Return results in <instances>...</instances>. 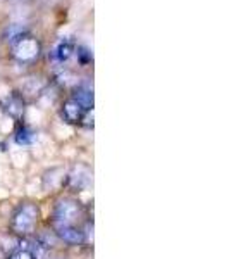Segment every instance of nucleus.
Masks as SVG:
<instances>
[{
    "label": "nucleus",
    "mask_w": 229,
    "mask_h": 259,
    "mask_svg": "<svg viewBox=\"0 0 229 259\" xmlns=\"http://www.w3.org/2000/svg\"><path fill=\"white\" fill-rule=\"evenodd\" d=\"M38 206L33 202H26L21 204V206L16 209V212L12 214L11 220V228L14 233L18 235H26L30 233L36 225V220H38Z\"/></svg>",
    "instance_id": "nucleus-1"
},
{
    "label": "nucleus",
    "mask_w": 229,
    "mask_h": 259,
    "mask_svg": "<svg viewBox=\"0 0 229 259\" xmlns=\"http://www.w3.org/2000/svg\"><path fill=\"white\" fill-rule=\"evenodd\" d=\"M78 218H80V206L74 200H61L53 209L55 225H74Z\"/></svg>",
    "instance_id": "nucleus-2"
},
{
    "label": "nucleus",
    "mask_w": 229,
    "mask_h": 259,
    "mask_svg": "<svg viewBox=\"0 0 229 259\" xmlns=\"http://www.w3.org/2000/svg\"><path fill=\"white\" fill-rule=\"evenodd\" d=\"M55 233L62 242L69 245H80L85 242V233L74 225H57Z\"/></svg>",
    "instance_id": "nucleus-3"
},
{
    "label": "nucleus",
    "mask_w": 229,
    "mask_h": 259,
    "mask_svg": "<svg viewBox=\"0 0 229 259\" xmlns=\"http://www.w3.org/2000/svg\"><path fill=\"white\" fill-rule=\"evenodd\" d=\"M40 52V45L36 40L33 38H23L21 41L14 45V54L19 61H31L38 56Z\"/></svg>",
    "instance_id": "nucleus-4"
},
{
    "label": "nucleus",
    "mask_w": 229,
    "mask_h": 259,
    "mask_svg": "<svg viewBox=\"0 0 229 259\" xmlns=\"http://www.w3.org/2000/svg\"><path fill=\"white\" fill-rule=\"evenodd\" d=\"M85 112L86 111L73 99H69L68 102H64V106H62V116H64V119L68 121V123H80L83 119V116H85Z\"/></svg>",
    "instance_id": "nucleus-5"
},
{
    "label": "nucleus",
    "mask_w": 229,
    "mask_h": 259,
    "mask_svg": "<svg viewBox=\"0 0 229 259\" xmlns=\"http://www.w3.org/2000/svg\"><path fill=\"white\" fill-rule=\"evenodd\" d=\"M74 52V44L69 38H62L57 41V45L53 47V59L57 62H66L73 56Z\"/></svg>",
    "instance_id": "nucleus-6"
},
{
    "label": "nucleus",
    "mask_w": 229,
    "mask_h": 259,
    "mask_svg": "<svg viewBox=\"0 0 229 259\" xmlns=\"http://www.w3.org/2000/svg\"><path fill=\"white\" fill-rule=\"evenodd\" d=\"M73 100H76L85 111L93 109V90L86 89V87H80V89L74 92Z\"/></svg>",
    "instance_id": "nucleus-7"
},
{
    "label": "nucleus",
    "mask_w": 229,
    "mask_h": 259,
    "mask_svg": "<svg viewBox=\"0 0 229 259\" xmlns=\"http://www.w3.org/2000/svg\"><path fill=\"white\" fill-rule=\"evenodd\" d=\"M24 35H26V28L21 26V24H11V26L6 30V40L12 45H16L18 41L26 38Z\"/></svg>",
    "instance_id": "nucleus-8"
},
{
    "label": "nucleus",
    "mask_w": 229,
    "mask_h": 259,
    "mask_svg": "<svg viewBox=\"0 0 229 259\" xmlns=\"http://www.w3.org/2000/svg\"><path fill=\"white\" fill-rule=\"evenodd\" d=\"M7 109L11 111L12 116H19L21 111H23V102H21V99L16 97V95H11L9 100H7Z\"/></svg>",
    "instance_id": "nucleus-9"
},
{
    "label": "nucleus",
    "mask_w": 229,
    "mask_h": 259,
    "mask_svg": "<svg viewBox=\"0 0 229 259\" xmlns=\"http://www.w3.org/2000/svg\"><path fill=\"white\" fill-rule=\"evenodd\" d=\"M31 140H33V133L30 132V130H28V128H21L19 133H18V142H19V144L26 145V144H30Z\"/></svg>",
    "instance_id": "nucleus-10"
},
{
    "label": "nucleus",
    "mask_w": 229,
    "mask_h": 259,
    "mask_svg": "<svg viewBox=\"0 0 229 259\" xmlns=\"http://www.w3.org/2000/svg\"><path fill=\"white\" fill-rule=\"evenodd\" d=\"M9 259H35V257H33V254L28 249H21L18 252L12 254Z\"/></svg>",
    "instance_id": "nucleus-11"
},
{
    "label": "nucleus",
    "mask_w": 229,
    "mask_h": 259,
    "mask_svg": "<svg viewBox=\"0 0 229 259\" xmlns=\"http://www.w3.org/2000/svg\"><path fill=\"white\" fill-rule=\"evenodd\" d=\"M0 259H2V252H0Z\"/></svg>",
    "instance_id": "nucleus-12"
}]
</instances>
